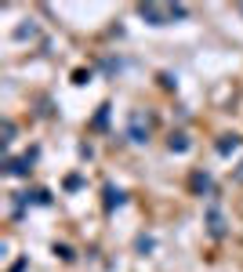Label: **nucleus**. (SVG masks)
<instances>
[{"label": "nucleus", "instance_id": "nucleus-2", "mask_svg": "<svg viewBox=\"0 0 243 272\" xmlns=\"http://www.w3.org/2000/svg\"><path fill=\"white\" fill-rule=\"evenodd\" d=\"M142 15H145V18H153L156 26H160V18H163V11H160V7H142Z\"/></svg>", "mask_w": 243, "mask_h": 272}, {"label": "nucleus", "instance_id": "nucleus-1", "mask_svg": "<svg viewBox=\"0 0 243 272\" xmlns=\"http://www.w3.org/2000/svg\"><path fill=\"white\" fill-rule=\"evenodd\" d=\"M145 135H149V131H142V120L131 116V138H135V142H145Z\"/></svg>", "mask_w": 243, "mask_h": 272}]
</instances>
